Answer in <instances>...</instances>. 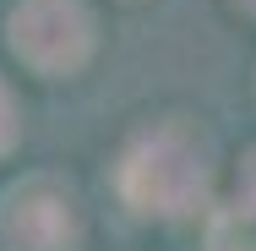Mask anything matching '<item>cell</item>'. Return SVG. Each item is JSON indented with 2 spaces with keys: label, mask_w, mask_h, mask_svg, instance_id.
I'll return each instance as SVG.
<instances>
[{
  "label": "cell",
  "mask_w": 256,
  "mask_h": 251,
  "mask_svg": "<svg viewBox=\"0 0 256 251\" xmlns=\"http://www.w3.org/2000/svg\"><path fill=\"white\" fill-rule=\"evenodd\" d=\"M126 6H131V0H126Z\"/></svg>",
  "instance_id": "obj_7"
},
{
  "label": "cell",
  "mask_w": 256,
  "mask_h": 251,
  "mask_svg": "<svg viewBox=\"0 0 256 251\" xmlns=\"http://www.w3.org/2000/svg\"><path fill=\"white\" fill-rule=\"evenodd\" d=\"M22 142V109H16V93H11V82L0 77V158H11Z\"/></svg>",
  "instance_id": "obj_5"
},
{
  "label": "cell",
  "mask_w": 256,
  "mask_h": 251,
  "mask_svg": "<svg viewBox=\"0 0 256 251\" xmlns=\"http://www.w3.org/2000/svg\"><path fill=\"white\" fill-rule=\"evenodd\" d=\"M229 213L246 218V224H256V142H246L240 158H234V175H229Z\"/></svg>",
  "instance_id": "obj_4"
},
{
  "label": "cell",
  "mask_w": 256,
  "mask_h": 251,
  "mask_svg": "<svg viewBox=\"0 0 256 251\" xmlns=\"http://www.w3.org/2000/svg\"><path fill=\"white\" fill-rule=\"evenodd\" d=\"M6 50L38 82H71L98 55V11L93 0H11Z\"/></svg>",
  "instance_id": "obj_2"
},
{
  "label": "cell",
  "mask_w": 256,
  "mask_h": 251,
  "mask_svg": "<svg viewBox=\"0 0 256 251\" xmlns=\"http://www.w3.org/2000/svg\"><path fill=\"white\" fill-rule=\"evenodd\" d=\"M0 240L11 251H82L88 246V202L66 175L33 169V175L11 180L0 197Z\"/></svg>",
  "instance_id": "obj_3"
},
{
  "label": "cell",
  "mask_w": 256,
  "mask_h": 251,
  "mask_svg": "<svg viewBox=\"0 0 256 251\" xmlns=\"http://www.w3.org/2000/svg\"><path fill=\"white\" fill-rule=\"evenodd\" d=\"M218 148L202 120L158 115L126 137L114 158V197L136 218H191L212 191Z\"/></svg>",
  "instance_id": "obj_1"
},
{
  "label": "cell",
  "mask_w": 256,
  "mask_h": 251,
  "mask_svg": "<svg viewBox=\"0 0 256 251\" xmlns=\"http://www.w3.org/2000/svg\"><path fill=\"white\" fill-rule=\"evenodd\" d=\"M229 11H240L246 22H256V0H229Z\"/></svg>",
  "instance_id": "obj_6"
}]
</instances>
